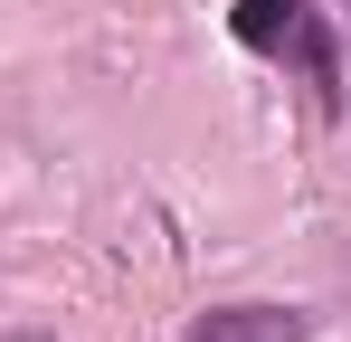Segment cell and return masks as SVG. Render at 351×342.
I'll list each match as a JSON object with an SVG mask.
<instances>
[{"instance_id": "3", "label": "cell", "mask_w": 351, "mask_h": 342, "mask_svg": "<svg viewBox=\"0 0 351 342\" xmlns=\"http://www.w3.org/2000/svg\"><path fill=\"white\" fill-rule=\"evenodd\" d=\"M10 342H48V333H10Z\"/></svg>"}, {"instance_id": "2", "label": "cell", "mask_w": 351, "mask_h": 342, "mask_svg": "<svg viewBox=\"0 0 351 342\" xmlns=\"http://www.w3.org/2000/svg\"><path fill=\"white\" fill-rule=\"evenodd\" d=\"M304 333H313V314H294V304H219L190 323V342H304Z\"/></svg>"}, {"instance_id": "1", "label": "cell", "mask_w": 351, "mask_h": 342, "mask_svg": "<svg viewBox=\"0 0 351 342\" xmlns=\"http://www.w3.org/2000/svg\"><path fill=\"white\" fill-rule=\"evenodd\" d=\"M228 29H237V48H256V57H294L313 76V95L342 105V57H332V29H323L313 0H237Z\"/></svg>"}]
</instances>
